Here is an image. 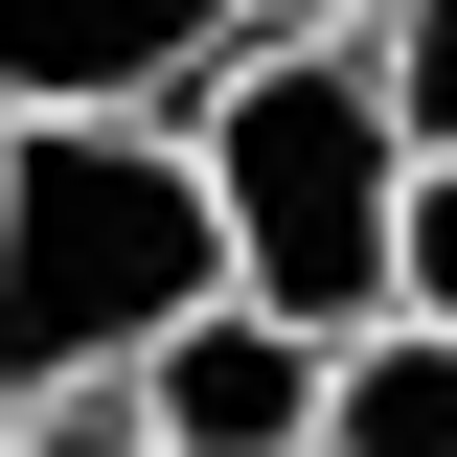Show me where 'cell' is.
I'll return each mask as SVG.
<instances>
[{
  "label": "cell",
  "instance_id": "5b68a950",
  "mask_svg": "<svg viewBox=\"0 0 457 457\" xmlns=\"http://www.w3.org/2000/svg\"><path fill=\"white\" fill-rule=\"evenodd\" d=\"M320 457H457V320H366V343H343Z\"/></svg>",
  "mask_w": 457,
  "mask_h": 457
},
{
  "label": "cell",
  "instance_id": "ba28073f",
  "mask_svg": "<svg viewBox=\"0 0 457 457\" xmlns=\"http://www.w3.org/2000/svg\"><path fill=\"white\" fill-rule=\"evenodd\" d=\"M389 320H457V161H411V228H389Z\"/></svg>",
  "mask_w": 457,
  "mask_h": 457
},
{
  "label": "cell",
  "instance_id": "7a4b0ae2",
  "mask_svg": "<svg viewBox=\"0 0 457 457\" xmlns=\"http://www.w3.org/2000/svg\"><path fill=\"white\" fill-rule=\"evenodd\" d=\"M183 161H206V206H228V297H275V320H320V343L389 320V228H411V161H435V137L389 114L366 46H228L206 92H183Z\"/></svg>",
  "mask_w": 457,
  "mask_h": 457
},
{
  "label": "cell",
  "instance_id": "30bf717a",
  "mask_svg": "<svg viewBox=\"0 0 457 457\" xmlns=\"http://www.w3.org/2000/svg\"><path fill=\"white\" fill-rule=\"evenodd\" d=\"M0 457H23V389H0Z\"/></svg>",
  "mask_w": 457,
  "mask_h": 457
},
{
  "label": "cell",
  "instance_id": "277c9868",
  "mask_svg": "<svg viewBox=\"0 0 457 457\" xmlns=\"http://www.w3.org/2000/svg\"><path fill=\"white\" fill-rule=\"evenodd\" d=\"M137 389H161V457H320L343 343H320V320H275V297H206V320H183Z\"/></svg>",
  "mask_w": 457,
  "mask_h": 457
},
{
  "label": "cell",
  "instance_id": "52a82bcc",
  "mask_svg": "<svg viewBox=\"0 0 457 457\" xmlns=\"http://www.w3.org/2000/svg\"><path fill=\"white\" fill-rule=\"evenodd\" d=\"M366 69H389V114L457 161V0H389V23H366Z\"/></svg>",
  "mask_w": 457,
  "mask_h": 457
},
{
  "label": "cell",
  "instance_id": "9c48e42d",
  "mask_svg": "<svg viewBox=\"0 0 457 457\" xmlns=\"http://www.w3.org/2000/svg\"><path fill=\"white\" fill-rule=\"evenodd\" d=\"M389 0H252V46H366Z\"/></svg>",
  "mask_w": 457,
  "mask_h": 457
},
{
  "label": "cell",
  "instance_id": "3957f363",
  "mask_svg": "<svg viewBox=\"0 0 457 457\" xmlns=\"http://www.w3.org/2000/svg\"><path fill=\"white\" fill-rule=\"evenodd\" d=\"M252 0H0V114H183Z\"/></svg>",
  "mask_w": 457,
  "mask_h": 457
},
{
  "label": "cell",
  "instance_id": "8992f818",
  "mask_svg": "<svg viewBox=\"0 0 457 457\" xmlns=\"http://www.w3.org/2000/svg\"><path fill=\"white\" fill-rule=\"evenodd\" d=\"M23 457H161V389L92 366V389H23Z\"/></svg>",
  "mask_w": 457,
  "mask_h": 457
},
{
  "label": "cell",
  "instance_id": "6da1fadb",
  "mask_svg": "<svg viewBox=\"0 0 457 457\" xmlns=\"http://www.w3.org/2000/svg\"><path fill=\"white\" fill-rule=\"evenodd\" d=\"M228 297V206L183 114H0V389L161 366Z\"/></svg>",
  "mask_w": 457,
  "mask_h": 457
}]
</instances>
